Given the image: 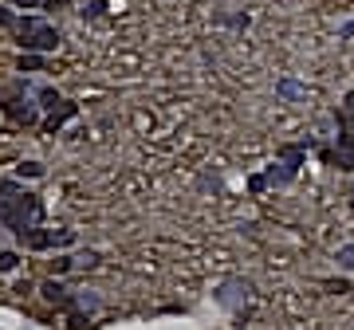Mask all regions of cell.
Returning a JSON list of instances; mask_svg holds the SVG:
<instances>
[{"label":"cell","mask_w":354,"mask_h":330,"mask_svg":"<svg viewBox=\"0 0 354 330\" xmlns=\"http://www.w3.org/2000/svg\"><path fill=\"white\" fill-rule=\"evenodd\" d=\"M0 220H4V224H12L16 232H28L36 220H40V201L28 197V193L12 197V193L4 189V193H0Z\"/></svg>","instance_id":"1"},{"label":"cell","mask_w":354,"mask_h":330,"mask_svg":"<svg viewBox=\"0 0 354 330\" xmlns=\"http://www.w3.org/2000/svg\"><path fill=\"white\" fill-rule=\"evenodd\" d=\"M20 44L28 47V51H51V47L59 44V36L51 28H36V31H28V36H20Z\"/></svg>","instance_id":"2"},{"label":"cell","mask_w":354,"mask_h":330,"mask_svg":"<svg viewBox=\"0 0 354 330\" xmlns=\"http://www.w3.org/2000/svg\"><path fill=\"white\" fill-rule=\"evenodd\" d=\"M275 91H280V98H288V102H303L307 98V87L303 83H295V79H280Z\"/></svg>","instance_id":"3"},{"label":"cell","mask_w":354,"mask_h":330,"mask_svg":"<svg viewBox=\"0 0 354 330\" xmlns=\"http://www.w3.org/2000/svg\"><path fill=\"white\" fill-rule=\"evenodd\" d=\"M44 299H48V303H67V287L64 283H44Z\"/></svg>","instance_id":"4"},{"label":"cell","mask_w":354,"mask_h":330,"mask_svg":"<svg viewBox=\"0 0 354 330\" xmlns=\"http://www.w3.org/2000/svg\"><path fill=\"white\" fill-rule=\"evenodd\" d=\"M338 267H342V271H354V244H346V248H338Z\"/></svg>","instance_id":"5"},{"label":"cell","mask_w":354,"mask_h":330,"mask_svg":"<svg viewBox=\"0 0 354 330\" xmlns=\"http://www.w3.org/2000/svg\"><path fill=\"white\" fill-rule=\"evenodd\" d=\"M268 181H275V185L291 181V165H272V169H268Z\"/></svg>","instance_id":"6"},{"label":"cell","mask_w":354,"mask_h":330,"mask_svg":"<svg viewBox=\"0 0 354 330\" xmlns=\"http://www.w3.org/2000/svg\"><path fill=\"white\" fill-rule=\"evenodd\" d=\"M16 28H20V36H28V31H36V28H44V24H40V20H36V16H28V20H20Z\"/></svg>","instance_id":"7"},{"label":"cell","mask_w":354,"mask_h":330,"mask_svg":"<svg viewBox=\"0 0 354 330\" xmlns=\"http://www.w3.org/2000/svg\"><path fill=\"white\" fill-rule=\"evenodd\" d=\"M40 173H44V165H36V161H24V165H20V177H40Z\"/></svg>","instance_id":"8"},{"label":"cell","mask_w":354,"mask_h":330,"mask_svg":"<svg viewBox=\"0 0 354 330\" xmlns=\"http://www.w3.org/2000/svg\"><path fill=\"white\" fill-rule=\"evenodd\" d=\"M236 291H241V283H228V287H225V295H221V303H236V299H241Z\"/></svg>","instance_id":"9"},{"label":"cell","mask_w":354,"mask_h":330,"mask_svg":"<svg viewBox=\"0 0 354 330\" xmlns=\"http://www.w3.org/2000/svg\"><path fill=\"white\" fill-rule=\"evenodd\" d=\"M16 267V256L12 251H0V271H12Z\"/></svg>","instance_id":"10"},{"label":"cell","mask_w":354,"mask_h":330,"mask_svg":"<svg viewBox=\"0 0 354 330\" xmlns=\"http://www.w3.org/2000/svg\"><path fill=\"white\" fill-rule=\"evenodd\" d=\"M338 165H342V169H354V154H351V150H342V154H338Z\"/></svg>","instance_id":"11"},{"label":"cell","mask_w":354,"mask_h":330,"mask_svg":"<svg viewBox=\"0 0 354 330\" xmlns=\"http://www.w3.org/2000/svg\"><path fill=\"white\" fill-rule=\"evenodd\" d=\"M284 157H288L291 165H295V161H299V157H303V150H299V146H288V150H284Z\"/></svg>","instance_id":"12"},{"label":"cell","mask_w":354,"mask_h":330,"mask_svg":"<svg viewBox=\"0 0 354 330\" xmlns=\"http://www.w3.org/2000/svg\"><path fill=\"white\" fill-rule=\"evenodd\" d=\"M20 8H36V4H40V0H16Z\"/></svg>","instance_id":"13"},{"label":"cell","mask_w":354,"mask_h":330,"mask_svg":"<svg viewBox=\"0 0 354 330\" xmlns=\"http://www.w3.org/2000/svg\"><path fill=\"white\" fill-rule=\"evenodd\" d=\"M346 110H351V114H354V94H346Z\"/></svg>","instance_id":"14"},{"label":"cell","mask_w":354,"mask_h":330,"mask_svg":"<svg viewBox=\"0 0 354 330\" xmlns=\"http://www.w3.org/2000/svg\"><path fill=\"white\" fill-rule=\"evenodd\" d=\"M342 31H346V36H351V40H354V20H351V24H346V28H342Z\"/></svg>","instance_id":"15"}]
</instances>
